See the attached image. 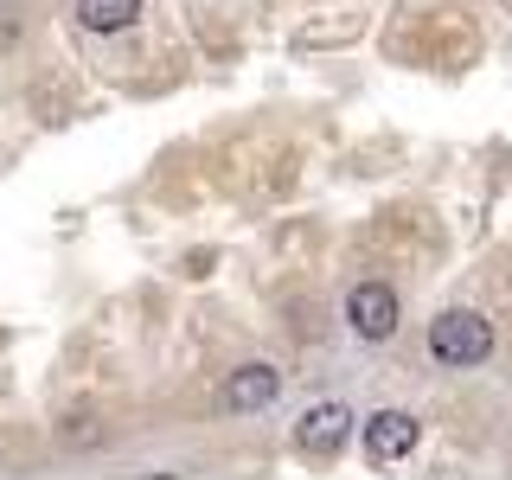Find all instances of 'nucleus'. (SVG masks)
Returning <instances> with one entry per match:
<instances>
[{
  "label": "nucleus",
  "instance_id": "1",
  "mask_svg": "<svg viewBox=\"0 0 512 480\" xmlns=\"http://www.w3.org/2000/svg\"><path fill=\"white\" fill-rule=\"evenodd\" d=\"M429 352L442 365H480L493 352V320L474 308H448L442 320H429Z\"/></svg>",
  "mask_w": 512,
  "mask_h": 480
},
{
  "label": "nucleus",
  "instance_id": "3",
  "mask_svg": "<svg viewBox=\"0 0 512 480\" xmlns=\"http://www.w3.org/2000/svg\"><path fill=\"white\" fill-rule=\"evenodd\" d=\"M346 436H352V410H346V404H314V410L295 423V448H301V455H314V461L340 455Z\"/></svg>",
  "mask_w": 512,
  "mask_h": 480
},
{
  "label": "nucleus",
  "instance_id": "6",
  "mask_svg": "<svg viewBox=\"0 0 512 480\" xmlns=\"http://www.w3.org/2000/svg\"><path fill=\"white\" fill-rule=\"evenodd\" d=\"M141 20V0H77V26L84 32H128Z\"/></svg>",
  "mask_w": 512,
  "mask_h": 480
},
{
  "label": "nucleus",
  "instance_id": "5",
  "mask_svg": "<svg viewBox=\"0 0 512 480\" xmlns=\"http://www.w3.org/2000/svg\"><path fill=\"white\" fill-rule=\"evenodd\" d=\"M416 436H423V429H416L410 410H378L372 423H365V455L372 461H404L416 448Z\"/></svg>",
  "mask_w": 512,
  "mask_h": 480
},
{
  "label": "nucleus",
  "instance_id": "7",
  "mask_svg": "<svg viewBox=\"0 0 512 480\" xmlns=\"http://www.w3.org/2000/svg\"><path fill=\"white\" fill-rule=\"evenodd\" d=\"M20 45V13H13V0H0V58Z\"/></svg>",
  "mask_w": 512,
  "mask_h": 480
},
{
  "label": "nucleus",
  "instance_id": "2",
  "mask_svg": "<svg viewBox=\"0 0 512 480\" xmlns=\"http://www.w3.org/2000/svg\"><path fill=\"white\" fill-rule=\"evenodd\" d=\"M346 320H352L359 340H391V333H397V295L384 282H359L346 295Z\"/></svg>",
  "mask_w": 512,
  "mask_h": 480
},
{
  "label": "nucleus",
  "instance_id": "4",
  "mask_svg": "<svg viewBox=\"0 0 512 480\" xmlns=\"http://www.w3.org/2000/svg\"><path fill=\"white\" fill-rule=\"evenodd\" d=\"M276 391H282V372H276V365H237V372L224 378L218 404L231 410V416H250V410H269V404H276Z\"/></svg>",
  "mask_w": 512,
  "mask_h": 480
}]
</instances>
